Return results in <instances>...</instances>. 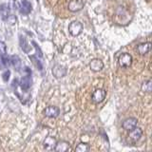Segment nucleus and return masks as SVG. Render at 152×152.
<instances>
[{
    "instance_id": "obj_20",
    "label": "nucleus",
    "mask_w": 152,
    "mask_h": 152,
    "mask_svg": "<svg viewBox=\"0 0 152 152\" xmlns=\"http://www.w3.org/2000/svg\"><path fill=\"white\" fill-rule=\"evenodd\" d=\"M7 53V46L3 41H0V54L5 55Z\"/></svg>"
},
{
    "instance_id": "obj_7",
    "label": "nucleus",
    "mask_w": 152,
    "mask_h": 152,
    "mask_svg": "<svg viewBox=\"0 0 152 152\" xmlns=\"http://www.w3.org/2000/svg\"><path fill=\"white\" fill-rule=\"evenodd\" d=\"M52 73H53V75L57 78L64 77L66 73V69L63 66L56 65V66H54V68L52 69Z\"/></svg>"
},
{
    "instance_id": "obj_10",
    "label": "nucleus",
    "mask_w": 152,
    "mask_h": 152,
    "mask_svg": "<svg viewBox=\"0 0 152 152\" xmlns=\"http://www.w3.org/2000/svg\"><path fill=\"white\" fill-rule=\"evenodd\" d=\"M69 149V144L66 141H59L56 142L54 150L57 152H65Z\"/></svg>"
},
{
    "instance_id": "obj_8",
    "label": "nucleus",
    "mask_w": 152,
    "mask_h": 152,
    "mask_svg": "<svg viewBox=\"0 0 152 152\" xmlns=\"http://www.w3.org/2000/svg\"><path fill=\"white\" fill-rule=\"evenodd\" d=\"M151 50V43L147 42V43H142V44H140L137 47V51L138 53L141 55H145L146 53H148Z\"/></svg>"
},
{
    "instance_id": "obj_24",
    "label": "nucleus",
    "mask_w": 152,
    "mask_h": 152,
    "mask_svg": "<svg viewBox=\"0 0 152 152\" xmlns=\"http://www.w3.org/2000/svg\"><path fill=\"white\" fill-rule=\"evenodd\" d=\"M31 59L33 60V63H34V64L36 65V66H37V68H39V69H42V65H41V63H40V62L38 61V60H37V59L35 58L34 56H31Z\"/></svg>"
},
{
    "instance_id": "obj_14",
    "label": "nucleus",
    "mask_w": 152,
    "mask_h": 152,
    "mask_svg": "<svg viewBox=\"0 0 152 152\" xmlns=\"http://www.w3.org/2000/svg\"><path fill=\"white\" fill-rule=\"evenodd\" d=\"M10 13H11V8L8 4H2L0 6V15L3 20L6 21V19L9 17Z\"/></svg>"
},
{
    "instance_id": "obj_17",
    "label": "nucleus",
    "mask_w": 152,
    "mask_h": 152,
    "mask_svg": "<svg viewBox=\"0 0 152 152\" xmlns=\"http://www.w3.org/2000/svg\"><path fill=\"white\" fill-rule=\"evenodd\" d=\"M19 42H20V47L21 49L23 50V51H25L26 53H28L31 51V47L28 46V42L26 41L25 37L20 36V39H19Z\"/></svg>"
},
{
    "instance_id": "obj_5",
    "label": "nucleus",
    "mask_w": 152,
    "mask_h": 152,
    "mask_svg": "<svg viewBox=\"0 0 152 152\" xmlns=\"http://www.w3.org/2000/svg\"><path fill=\"white\" fill-rule=\"evenodd\" d=\"M135 126H137V119L136 118H127L126 120L124 121L123 123V127L124 129H126L127 131L132 130Z\"/></svg>"
},
{
    "instance_id": "obj_11",
    "label": "nucleus",
    "mask_w": 152,
    "mask_h": 152,
    "mask_svg": "<svg viewBox=\"0 0 152 152\" xmlns=\"http://www.w3.org/2000/svg\"><path fill=\"white\" fill-rule=\"evenodd\" d=\"M142 131L140 127H134L132 130H130V134H129V137L130 139L132 140V142H137L140 140V138L142 137Z\"/></svg>"
},
{
    "instance_id": "obj_22",
    "label": "nucleus",
    "mask_w": 152,
    "mask_h": 152,
    "mask_svg": "<svg viewBox=\"0 0 152 152\" xmlns=\"http://www.w3.org/2000/svg\"><path fill=\"white\" fill-rule=\"evenodd\" d=\"M1 60H2V63L4 64V66H7V68L11 65V60H10V58H8V57H5L4 55H2Z\"/></svg>"
},
{
    "instance_id": "obj_15",
    "label": "nucleus",
    "mask_w": 152,
    "mask_h": 152,
    "mask_svg": "<svg viewBox=\"0 0 152 152\" xmlns=\"http://www.w3.org/2000/svg\"><path fill=\"white\" fill-rule=\"evenodd\" d=\"M31 12V5L27 0H23L20 5V12L22 14H28Z\"/></svg>"
},
{
    "instance_id": "obj_16",
    "label": "nucleus",
    "mask_w": 152,
    "mask_h": 152,
    "mask_svg": "<svg viewBox=\"0 0 152 152\" xmlns=\"http://www.w3.org/2000/svg\"><path fill=\"white\" fill-rule=\"evenodd\" d=\"M142 91H144L145 93H150L152 91V82L151 80H147L145 81L144 83L142 84Z\"/></svg>"
},
{
    "instance_id": "obj_2",
    "label": "nucleus",
    "mask_w": 152,
    "mask_h": 152,
    "mask_svg": "<svg viewBox=\"0 0 152 152\" xmlns=\"http://www.w3.org/2000/svg\"><path fill=\"white\" fill-rule=\"evenodd\" d=\"M118 63L121 68H129L132 64V56L129 53H123L119 57Z\"/></svg>"
},
{
    "instance_id": "obj_9",
    "label": "nucleus",
    "mask_w": 152,
    "mask_h": 152,
    "mask_svg": "<svg viewBox=\"0 0 152 152\" xmlns=\"http://www.w3.org/2000/svg\"><path fill=\"white\" fill-rule=\"evenodd\" d=\"M89 68L94 72H97V71H100L104 68V63L100 59H93L90 62Z\"/></svg>"
},
{
    "instance_id": "obj_19",
    "label": "nucleus",
    "mask_w": 152,
    "mask_h": 152,
    "mask_svg": "<svg viewBox=\"0 0 152 152\" xmlns=\"http://www.w3.org/2000/svg\"><path fill=\"white\" fill-rule=\"evenodd\" d=\"M77 152H88L89 150V145L85 144V142H81L77 146H76V149Z\"/></svg>"
},
{
    "instance_id": "obj_12",
    "label": "nucleus",
    "mask_w": 152,
    "mask_h": 152,
    "mask_svg": "<svg viewBox=\"0 0 152 152\" xmlns=\"http://www.w3.org/2000/svg\"><path fill=\"white\" fill-rule=\"evenodd\" d=\"M56 145V140L53 137H47L46 140L44 141V147L46 150H53Z\"/></svg>"
},
{
    "instance_id": "obj_1",
    "label": "nucleus",
    "mask_w": 152,
    "mask_h": 152,
    "mask_svg": "<svg viewBox=\"0 0 152 152\" xmlns=\"http://www.w3.org/2000/svg\"><path fill=\"white\" fill-rule=\"evenodd\" d=\"M83 31L82 24L78 21H73L69 24V31L72 36H78Z\"/></svg>"
},
{
    "instance_id": "obj_25",
    "label": "nucleus",
    "mask_w": 152,
    "mask_h": 152,
    "mask_svg": "<svg viewBox=\"0 0 152 152\" xmlns=\"http://www.w3.org/2000/svg\"><path fill=\"white\" fill-rule=\"evenodd\" d=\"M32 45L34 46L35 50H36V51L38 52V54H39V56H40V57H42V51H41V50H40V48L37 46V44H36L35 42H32Z\"/></svg>"
},
{
    "instance_id": "obj_3",
    "label": "nucleus",
    "mask_w": 152,
    "mask_h": 152,
    "mask_svg": "<svg viewBox=\"0 0 152 152\" xmlns=\"http://www.w3.org/2000/svg\"><path fill=\"white\" fill-rule=\"evenodd\" d=\"M107 96V91L104 89H102V88H98L96 89L95 91L93 92L92 94V102L95 103V104H99V103H101L103 102L104 98H106Z\"/></svg>"
},
{
    "instance_id": "obj_23",
    "label": "nucleus",
    "mask_w": 152,
    "mask_h": 152,
    "mask_svg": "<svg viewBox=\"0 0 152 152\" xmlns=\"http://www.w3.org/2000/svg\"><path fill=\"white\" fill-rule=\"evenodd\" d=\"M10 75H11V71L10 70H7V71H5V72L3 73V80L5 81V82H8L9 79H10Z\"/></svg>"
},
{
    "instance_id": "obj_4",
    "label": "nucleus",
    "mask_w": 152,
    "mask_h": 152,
    "mask_svg": "<svg viewBox=\"0 0 152 152\" xmlns=\"http://www.w3.org/2000/svg\"><path fill=\"white\" fill-rule=\"evenodd\" d=\"M84 5L83 0H70L69 3V10L72 12H79L84 8Z\"/></svg>"
},
{
    "instance_id": "obj_18",
    "label": "nucleus",
    "mask_w": 152,
    "mask_h": 152,
    "mask_svg": "<svg viewBox=\"0 0 152 152\" xmlns=\"http://www.w3.org/2000/svg\"><path fill=\"white\" fill-rule=\"evenodd\" d=\"M10 60H11V64L17 70L20 69V66H21V60H20V58H19L17 55H12L11 58H10Z\"/></svg>"
},
{
    "instance_id": "obj_6",
    "label": "nucleus",
    "mask_w": 152,
    "mask_h": 152,
    "mask_svg": "<svg viewBox=\"0 0 152 152\" xmlns=\"http://www.w3.org/2000/svg\"><path fill=\"white\" fill-rule=\"evenodd\" d=\"M59 113H60L59 108L56 107H52V106L46 107V109L44 110V114L49 118H55L59 115Z\"/></svg>"
},
{
    "instance_id": "obj_21",
    "label": "nucleus",
    "mask_w": 152,
    "mask_h": 152,
    "mask_svg": "<svg viewBox=\"0 0 152 152\" xmlns=\"http://www.w3.org/2000/svg\"><path fill=\"white\" fill-rule=\"evenodd\" d=\"M16 20H17L16 17L14 16V15H12V14H10L9 17L6 19V21H7L9 24H11V25H14V24L16 23Z\"/></svg>"
},
{
    "instance_id": "obj_13",
    "label": "nucleus",
    "mask_w": 152,
    "mask_h": 152,
    "mask_svg": "<svg viewBox=\"0 0 152 152\" xmlns=\"http://www.w3.org/2000/svg\"><path fill=\"white\" fill-rule=\"evenodd\" d=\"M31 71L28 72V74H27L26 76H24L20 81V87L23 90H28L31 87Z\"/></svg>"
}]
</instances>
